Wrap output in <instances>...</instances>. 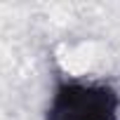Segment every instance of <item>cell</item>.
<instances>
[{"mask_svg":"<svg viewBox=\"0 0 120 120\" xmlns=\"http://www.w3.org/2000/svg\"><path fill=\"white\" fill-rule=\"evenodd\" d=\"M45 120H120V92L94 75H61L49 90Z\"/></svg>","mask_w":120,"mask_h":120,"instance_id":"obj_1","label":"cell"}]
</instances>
